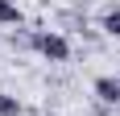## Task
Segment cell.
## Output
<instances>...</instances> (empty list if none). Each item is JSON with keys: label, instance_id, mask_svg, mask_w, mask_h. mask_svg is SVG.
<instances>
[{"label": "cell", "instance_id": "6da1fadb", "mask_svg": "<svg viewBox=\"0 0 120 116\" xmlns=\"http://www.w3.org/2000/svg\"><path fill=\"white\" fill-rule=\"evenodd\" d=\"M33 50L41 58H50V62H66V58H71V42L62 33H54V29H37L33 33Z\"/></svg>", "mask_w": 120, "mask_h": 116}, {"label": "cell", "instance_id": "7a4b0ae2", "mask_svg": "<svg viewBox=\"0 0 120 116\" xmlns=\"http://www.w3.org/2000/svg\"><path fill=\"white\" fill-rule=\"evenodd\" d=\"M91 91H95L99 104H120V79H116V75H99Z\"/></svg>", "mask_w": 120, "mask_h": 116}, {"label": "cell", "instance_id": "3957f363", "mask_svg": "<svg viewBox=\"0 0 120 116\" xmlns=\"http://www.w3.org/2000/svg\"><path fill=\"white\" fill-rule=\"evenodd\" d=\"M0 25H21V8L12 0H0Z\"/></svg>", "mask_w": 120, "mask_h": 116}, {"label": "cell", "instance_id": "277c9868", "mask_svg": "<svg viewBox=\"0 0 120 116\" xmlns=\"http://www.w3.org/2000/svg\"><path fill=\"white\" fill-rule=\"evenodd\" d=\"M0 116H21V100H17V95H4V91H0Z\"/></svg>", "mask_w": 120, "mask_h": 116}, {"label": "cell", "instance_id": "5b68a950", "mask_svg": "<svg viewBox=\"0 0 120 116\" xmlns=\"http://www.w3.org/2000/svg\"><path fill=\"white\" fill-rule=\"evenodd\" d=\"M104 29H108L112 37H120V8H112L108 17H104Z\"/></svg>", "mask_w": 120, "mask_h": 116}]
</instances>
